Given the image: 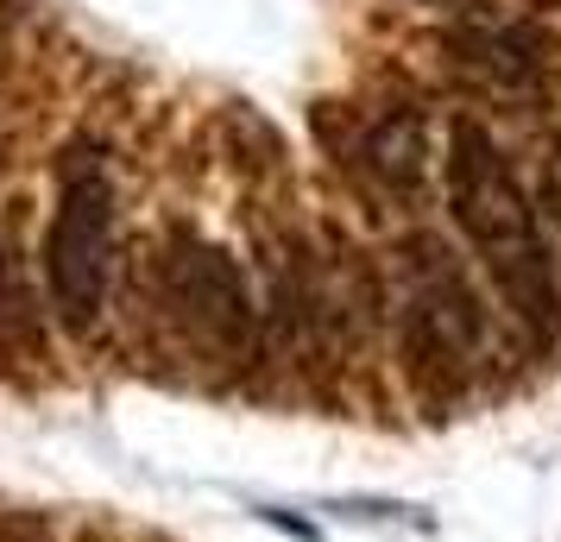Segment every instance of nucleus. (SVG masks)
Returning a JSON list of instances; mask_svg holds the SVG:
<instances>
[{
	"instance_id": "423d86ee",
	"label": "nucleus",
	"mask_w": 561,
	"mask_h": 542,
	"mask_svg": "<svg viewBox=\"0 0 561 542\" xmlns=\"http://www.w3.org/2000/svg\"><path fill=\"white\" fill-rule=\"evenodd\" d=\"M32 328H38V315H32L26 278H20V258H13V246H7V240H0V347L32 341Z\"/></svg>"
},
{
	"instance_id": "f03ea898",
	"label": "nucleus",
	"mask_w": 561,
	"mask_h": 542,
	"mask_svg": "<svg viewBox=\"0 0 561 542\" xmlns=\"http://www.w3.org/2000/svg\"><path fill=\"white\" fill-rule=\"evenodd\" d=\"M38 258H45V297H51L57 322L89 335L107 303V278H114V189H107L102 164L64 171Z\"/></svg>"
},
{
	"instance_id": "39448f33",
	"label": "nucleus",
	"mask_w": 561,
	"mask_h": 542,
	"mask_svg": "<svg viewBox=\"0 0 561 542\" xmlns=\"http://www.w3.org/2000/svg\"><path fill=\"white\" fill-rule=\"evenodd\" d=\"M366 164H373L385 183L416 189V177H423V127H416V114H391V120H379L373 139H366Z\"/></svg>"
},
{
	"instance_id": "0eeeda50",
	"label": "nucleus",
	"mask_w": 561,
	"mask_h": 542,
	"mask_svg": "<svg viewBox=\"0 0 561 542\" xmlns=\"http://www.w3.org/2000/svg\"><path fill=\"white\" fill-rule=\"evenodd\" d=\"M7 542H45V537H38L32 523H13V530H7Z\"/></svg>"
},
{
	"instance_id": "f257e3e1",
	"label": "nucleus",
	"mask_w": 561,
	"mask_h": 542,
	"mask_svg": "<svg viewBox=\"0 0 561 542\" xmlns=\"http://www.w3.org/2000/svg\"><path fill=\"white\" fill-rule=\"evenodd\" d=\"M448 208H455L460 233L480 246L492 285L505 297V310L524 322L536 347L561 341V278L549 240L536 233V208L517 189L511 164L499 158L492 132L473 120H455L448 132Z\"/></svg>"
},
{
	"instance_id": "7ed1b4c3",
	"label": "nucleus",
	"mask_w": 561,
	"mask_h": 542,
	"mask_svg": "<svg viewBox=\"0 0 561 542\" xmlns=\"http://www.w3.org/2000/svg\"><path fill=\"white\" fill-rule=\"evenodd\" d=\"M158 278H164V303L178 310V322L203 341V347H215L221 360L253 354V341H259L253 290H247V272H240L221 246H208L196 233H178V240L164 246Z\"/></svg>"
},
{
	"instance_id": "20e7f679",
	"label": "nucleus",
	"mask_w": 561,
	"mask_h": 542,
	"mask_svg": "<svg viewBox=\"0 0 561 542\" xmlns=\"http://www.w3.org/2000/svg\"><path fill=\"white\" fill-rule=\"evenodd\" d=\"M448 51L460 57V64H473V70H485L492 82H530L536 77V51L524 32H460V38H448Z\"/></svg>"
}]
</instances>
